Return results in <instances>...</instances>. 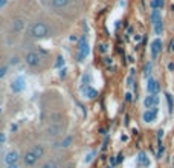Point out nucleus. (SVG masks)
Segmentation results:
<instances>
[{
    "label": "nucleus",
    "mask_w": 174,
    "mask_h": 168,
    "mask_svg": "<svg viewBox=\"0 0 174 168\" xmlns=\"http://www.w3.org/2000/svg\"><path fill=\"white\" fill-rule=\"evenodd\" d=\"M38 0H12L0 11V41L8 48H20L28 26L40 9Z\"/></svg>",
    "instance_id": "f257e3e1"
},
{
    "label": "nucleus",
    "mask_w": 174,
    "mask_h": 168,
    "mask_svg": "<svg viewBox=\"0 0 174 168\" xmlns=\"http://www.w3.org/2000/svg\"><path fill=\"white\" fill-rule=\"evenodd\" d=\"M69 28H70V25L67 22H64V20L55 17L54 14L44 11L43 8H40L28 26L25 40L37 43L41 40L55 38V37L64 35L69 31Z\"/></svg>",
    "instance_id": "f03ea898"
},
{
    "label": "nucleus",
    "mask_w": 174,
    "mask_h": 168,
    "mask_svg": "<svg viewBox=\"0 0 174 168\" xmlns=\"http://www.w3.org/2000/svg\"><path fill=\"white\" fill-rule=\"evenodd\" d=\"M40 6L69 25L78 22L87 8L85 0H38Z\"/></svg>",
    "instance_id": "7ed1b4c3"
},
{
    "label": "nucleus",
    "mask_w": 174,
    "mask_h": 168,
    "mask_svg": "<svg viewBox=\"0 0 174 168\" xmlns=\"http://www.w3.org/2000/svg\"><path fill=\"white\" fill-rule=\"evenodd\" d=\"M20 49L23 52V57H22L23 63L28 69L34 72H43L50 66V55L46 51L35 46L34 41L23 40V43L20 45Z\"/></svg>",
    "instance_id": "20e7f679"
},
{
    "label": "nucleus",
    "mask_w": 174,
    "mask_h": 168,
    "mask_svg": "<svg viewBox=\"0 0 174 168\" xmlns=\"http://www.w3.org/2000/svg\"><path fill=\"white\" fill-rule=\"evenodd\" d=\"M44 156V147L43 145H34L31 150H28L25 154H23V163L25 166H34L41 157Z\"/></svg>",
    "instance_id": "39448f33"
},
{
    "label": "nucleus",
    "mask_w": 174,
    "mask_h": 168,
    "mask_svg": "<svg viewBox=\"0 0 174 168\" xmlns=\"http://www.w3.org/2000/svg\"><path fill=\"white\" fill-rule=\"evenodd\" d=\"M17 160H19V157H17V153H16V151H11V153L8 154V157H6V163H8V165H12V163L16 165Z\"/></svg>",
    "instance_id": "423d86ee"
},
{
    "label": "nucleus",
    "mask_w": 174,
    "mask_h": 168,
    "mask_svg": "<svg viewBox=\"0 0 174 168\" xmlns=\"http://www.w3.org/2000/svg\"><path fill=\"white\" fill-rule=\"evenodd\" d=\"M40 168H61L60 165H58V162L57 160H49V162H46L43 166H40Z\"/></svg>",
    "instance_id": "0eeeda50"
}]
</instances>
